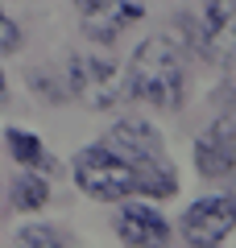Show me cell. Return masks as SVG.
Instances as JSON below:
<instances>
[{
	"label": "cell",
	"mask_w": 236,
	"mask_h": 248,
	"mask_svg": "<svg viewBox=\"0 0 236 248\" xmlns=\"http://www.w3.org/2000/svg\"><path fill=\"white\" fill-rule=\"evenodd\" d=\"M67 83H70V95H79L87 108H100V112H108V108L124 104V99L133 95V91H129V71H124L120 62L91 58V54L70 58Z\"/></svg>",
	"instance_id": "2"
},
{
	"label": "cell",
	"mask_w": 236,
	"mask_h": 248,
	"mask_svg": "<svg viewBox=\"0 0 236 248\" xmlns=\"http://www.w3.org/2000/svg\"><path fill=\"white\" fill-rule=\"evenodd\" d=\"M100 145H104L108 153H116V157H124V161L166 157V149H162V137H157L145 120H124V124H116V128H112V133H108Z\"/></svg>",
	"instance_id": "5"
},
{
	"label": "cell",
	"mask_w": 236,
	"mask_h": 248,
	"mask_svg": "<svg viewBox=\"0 0 236 248\" xmlns=\"http://www.w3.org/2000/svg\"><path fill=\"white\" fill-rule=\"evenodd\" d=\"M17 244H42V248H58L62 244V236L54 228H25L17 236Z\"/></svg>",
	"instance_id": "11"
},
{
	"label": "cell",
	"mask_w": 236,
	"mask_h": 248,
	"mask_svg": "<svg viewBox=\"0 0 236 248\" xmlns=\"http://www.w3.org/2000/svg\"><path fill=\"white\" fill-rule=\"evenodd\" d=\"M4 99H9V87H4V71H0V108H4Z\"/></svg>",
	"instance_id": "14"
},
{
	"label": "cell",
	"mask_w": 236,
	"mask_h": 248,
	"mask_svg": "<svg viewBox=\"0 0 236 248\" xmlns=\"http://www.w3.org/2000/svg\"><path fill=\"white\" fill-rule=\"evenodd\" d=\"M46 199H50V190H46V182L37 174H25L13 186V203H17L21 211H37V207H46Z\"/></svg>",
	"instance_id": "9"
},
{
	"label": "cell",
	"mask_w": 236,
	"mask_h": 248,
	"mask_svg": "<svg viewBox=\"0 0 236 248\" xmlns=\"http://www.w3.org/2000/svg\"><path fill=\"white\" fill-rule=\"evenodd\" d=\"M116 236H120L124 244H166L170 228H166V219L157 211L133 203V207H124V211L116 215Z\"/></svg>",
	"instance_id": "7"
},
{
	"label": "cell",
	"mask_w": 236,
	"mask_h": 248,
	"mask_svg": "<svg viewBox=\"0 0 236 248\" xmlns=\"http://www.w3.org/2000/svg\"><path fill=\"white\" fill-rule=\"evenodd\" d=\"M9 149H13V157H17L21 166H42V161H46L42 141L29 137V133H21V128H9Z\"/></svg>",
	"instance_id": "10"
},
{
	"label": "cell",
	"mask_w": 236,
	"mask_h": 248,
	"mask_svg": "<svg viewBox=\"0 0 236 248\" xmlns=\"http://www.w3.org/2000/svg\"><path fill=\"white\" fill-rule=\"evenodd\" d=\"M195 161H199L203 178H228L232 174V161H236V153H232V116L216 120L203 133V141L195 145Z\"/></svg>",
	"instance_id": "6"
},
{
	"label": "cell",
	"mask_w": 236,
	"mask_h": 248,
	"mask_svg": "<svg viewBox=\"0 0 236 248\" xmlns=\"http://www.w3.org/2000/svg\"><path fill=\"white\" fill-rule=\"evenodd\" d=\"M203 42L216 46V54H232V0H211L207 4V29H203Z\"/></svg>",
	"instance_id": "8"
},
{
	"label": "cell",
	"mask_w": 236,
	"mask_h": 248,
	"mask_svg": "<svg viewBox=\"0 0 236 248\" xmlns=\"http://www.w3.org/2000/svg\"><path fill=\"white\" fill-rule=\"evenodd\" d=\"M75 182L91 199H129L137 195V166L108 153L104 145H96V149H83L75 157Z\"/></svg>",
	"instance_id": "3"
},
{
	"label": "cell",
	"mask_w": 236,
	"mask_h": 248,
	"mask_svg": "<svg viewBox=\"0 0 236 248\" xmlns=\"http://www.w3.org/2000/svg\"><path fill=\"white\" fill-rule=\"evenodd\" d=\"M129 91L166 112L183 104V58L170 37H149L137 46L129 62Z\"/></svg>",
	"instance_id": "1"
},
{
	"label": "cell",
	"mask_w": 236,
	"mask_h": 248,
	"mask_svg": "<svg viewBox=\"0 0 236 248\" xmlns=\"http://www.w3.org/2000/svg\"><path fill=\"white\" fill-rule=\"evenodd\" d=\"M21 46V33H17V25H13L9 17H4V13H0V58H4V54H13Z\"/></svg>",
	"instance_id": "12"
},
{
	"label": "cell",
	"mask_w": 236,
	"mask_h": 248,
	"mask_svg": "<svg viewBox=\"0 0 236 248\" xmlns=\"http://www.w3.org/2000/svg\"><path fill=\"white\" fill-rule=\"evenodd\" d=\"M108 4H112V0H75V9L83 13V21H87V17H96V13H104Z\"/></svg>",
	"instance_id": "13"
},
{
	"label": "cell",
	"mask_w": 236,
	"mask_h": 248,
	"mask_svg": "<svg viewBox=\"0 0 236 248\" xmlns=\"http://www.w3.org/2000/svg\"><path fill=\"white\" fill-rule=\"evenodd\" d=\"M232 223H236L232 199H203L183 215V236H186V244L211 248V244L232 240Z\"/></svg>",
	"instance_id": "4"
}]
</instances>
